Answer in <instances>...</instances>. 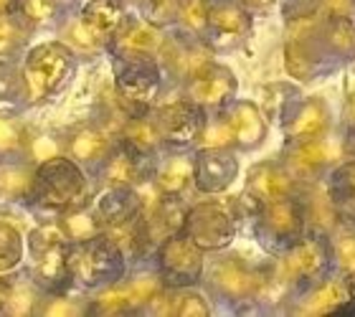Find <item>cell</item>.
I'll use <instances>...</instances> for the list:
<instances>
[{
  "instance_id": "cell-41",
  "label": "cell",
  "mask_w": 355,
  "mask_h": 317,
  "mask_svg": "<svg viewBox=\"0 0 355 317\" xmlns=\"http://www.w3.org/2000/svg\"><path fill=\"white\" fill-rule=\"evenodd\" d=\"M198 142H200V148H231V145H234V132H231L229 119L206 117V125H203V132H200Z\"/></svg>"
},
{
  "instance_id": "cell-15",
  "label": "cell",
  "mask_w": 355,
  "mask_h": 317,
  "mask_svg": "<svg viewBox=\"0 0 355 317\" xmlns=\"http://www.w3.org/2000/svg\"><path fill=\"white\" fill-rule=\"evenodd\" d=\"M33 257V269H31V280L38 287L49 292H64L71 284V274H69V241L53 243L49 249L31 254Z\"/></svg>"
},
{
  "instance_id": "cell-7",
  "label": "cell",
  "mask_w": 355,
  "mask_h": 317,
  "mask_svg": "<svg viewBox=\"0 0 355 317\" xmlns=\"http://www.w3.org/2000/svg\"><path fill=\"white\" fill-rule=\"evenodd\" d=\"M150 114L155 119L160 142L171 145V148H185V145L198 142L203 125H206V112L193 99L163 104V107H157Z\"/></svg>"
},
{
  "instance_id": "cell-20",
  "label": "cell",
  "mask_w": 355,
  "mask_h": 317,
  "mask_svg": "<svg viewBox=\"0 0 355 317\" xmlns=\"http://www.w3.org/2000/svg\"><path fill=\"white\" fill-rule=\"evenodd\" d=\"M234 132V145L241 148H257L266 135V119L264 112L257 107L254 102H236L226 114Z\"/></svg>"
},
{
  "instance_id": "cell-40",
  "label": "cell",
  "mask_w": 355,
  "mask_h": 317,
  "mask_svg": "<svg viewBox=\"0 0 355 317\" xmlns=\"http://www.w3.org/2000/svg\"><path fill=\"white\" fill-rule=\"evenodd\" d=\"M208 6H211V0H180V3H178V10H175L178 21L183 23L185 31L198 33V31L206 28Z\"/></svg>"
},
{
  "instance_id": "cell-34",
  "label": "cell",
  "mask_w": 355,
  "mask_h": 317,
  "mask_svg": "<svg viewBox=\"0 0 355 317\" xmlns=\"http://www.w3.org/2000/svg\"><path fill=\"white\" fill-rule=\"evenodd\" d=\"M38 315H51V317H74V315H89V300H76V297L64 292H49L44 295L41 310Z\"/></svg>"
},
{
  "instance_id": "cell-4",
  "label": "cell",
  "mask_w": 355,
  "mask_h": 317,
  "mask_svg": "<svg viewBox=\"0 0 355 317\" xmlns=\"http://www.w3.org/2000/svg\"><path fill=\"white\" fill-rule=\"evenodd\" d=\"M180 234H185L200 251L226 249L236 237V216L218 200H203L185 211Z\"/></svg>"
},
{
  "instance_id": "cell-17",
  "label": "cell",
  "mask_w": 355,
  "mask_h": 317,
  "mask_svg": "<svg viewBox=\"0 0 355 317\" xmlns=\"http://www.w3.org/2000/svg\"><path fill=\"white\" fill-rule=\"evenodd\" d=\"M289 193H292V175L279 162H259L249 170L246 196L259 208L264 203H272V200L287 198Z\"/></svg>"
},
{
  "instance_id": "cell-16",
  "label": "cell",
  "mask_w": 355,
  "mask_h": 317,
  "mask_svg": "<svg viewBox=\"0 0 355 317\" xmlns=\"http://www.w3.org/2000/svg\"><path fill=\"white\" fill-rule=\"evenodd\" d=\"M302 211H300V206L289 196L261 206L259 229L266 241H284V239L297 241L300 231H302Z\"/></svg>"
},
{
  "instance_id": "cell-12",
  "label": "cell",
  "mask_w": 355,
  "mask_h": 317,
  "mask_svg": "<svg viewBox=\"0 0 355 317\" xmlns=\"http://www.w3.org/2000/svg\"><path fill=\"white\" fill-rule=\"evenodd\" d=\"M236 94V76L231 74V69L208 61L188 79V96L193 102L206 107H221L231 102V96Z\"/></svg>"
},
{
  "instance_id": "cell-42",
  "label": "cell",
  "mask_w": 355,
  "mask_h": 317,
  "mask_svg": "<svg viewBox=\"0 0 355 317\" xmlns=\"http://www.w3.org/2000/svg\"><path fill=\"white\" fill-rule=\"evenodd\" d=\"M64 241H69L67 231H64L61 221L56 219V221H44L41 226H36V229L31 231L28 249L31 254H36V251H44L49 246H53V243H64Z\"/></svg>"
},
{
  "instance_id": "cell-38",
  "label": "cell",
  "mask_w": 355,
  "mask_h": 317,
  "mask_svg": "<svg viewBox=\"0 0 355 317\" xmlns=\"http://www.w3.org/2000/svg\"><path fill=\"white\" fill-rule=\"evenodd\" d=\"M8 99H23V76L13 56H0V102Z\"/></svg>"
},
{
  "instance_id": "cell-1",
  "label": "cell",
  "mask_w": 355,
  "mask_h": 317,
  "mask_svg": "<svg viewBox=\"0 0 355 317\" xmlns=\"http://www.w3.org/2000/svg\"><path fill=\"white\" fill-rule=\"evenodd\" d=\"M74 56L64 41H46L33 46L21 64L23 99L28 104H41L59 94L74 74Z\"/></svg>"
},
{
  "instance_id": "cell-22",
  "label": "cell",
  "mask_w": 355,
  "mask_h": 317,
  "mask_svg": "<svg viewBox=\"0 0 355 317\" xmlns=\"http://www.w3.org/2000/svg\"><path fill=\"white\" fill-rule=\"evenodd\" d=\"M206 28H211L223 41H239V38H244L246 28H249V15L241 3L218 0V3L208 6Z\"/></svg>"
},
{
  "instance_id": "cell-13",
  "label": "cell",
  "mask_w": 355,
  "mask_h": 317,
  "mask_svg": "<svg viewBox=\"0 0 355 317\" xmlns=\"http://www.w3.org/2000/svg\"><path fill=\"white\" fill-rule=\"evenodd\" d=\"M114 145V135L102 127L99 122H84V125L71 127L64 135V155H69L79 165H99L110 155Z\"/></svg>"
},
{
  "instance_id": "cell-43",
  "label": "cell",
  "mask_w": 355,
  "mask_h": 317,
  "mask_svg": "<svg viewBox=\"0 0 355 317\" xmlns=\"http://www.w3.org/2000/svg\"><path fill=\"white\" fill-rule=\"evenodd\" d=\"M350 3H353V0H322V8H327V10L335 15H345Z\"/></svg>"
},
{
  "instance_id": "cell-35",
  "label": "cell",
  "mask_w": 355,
  "mask_h": 317,
  "mask_svg": "<svg viewBox=\"0 0 355 317\" xmlns=\"http://www.w3.org/2000/svg\"><path fill=\"white\" fill-rule=\"evenodd\" d=\"M325 160H327L325 145L320 140H315V137H302V140L297 142V148L289 153V162L300 173H310V170L320 168Z\"/></svg>"
},
{
  "instance_id": "cell-28",
  "label": "cell",
  "mask_w": 355,
  "mask_h": 317,
  "mask_svg": "<svg viewBox=\"0 0 355 317\" xmlns=\"http://www.w3.org/2000/svg\"><path fill=\"white\" fill-rule=\"evenodd\" d=\"M193 180V160L175 155L163 162V168L155 173V191L163 196H180Z\"/></svg>"
},
{
  "instance_id": "cell-29",
  "label": "cell",
  "mask_w": 355,
  "mask_h": 317,
  "mask_svg": "<svg viewBox=\"0 0 355 317\" xmlns=\"http://www.w3.org/2000/svg\"><path fill=\"white\" fill-rule=\"evenodd\" d=\"M33 26L23 21L15 13V8L0 10V56H15L23 46L28 44Z\"/></svg>"
},
{
  "instance_id": "cell-23",
  "label": "cell",
  "mask_w": 355,
  "mask_h": 317,
  "mask_svg": "<svg viewBox=\"0 0 355 317\" xmlns=\"http://www.w3.org/2000/svg\"><path fill=\"white\" fill-rule=\"evenodd\" d=\"M117 140L132 145L135 150L140 153H148L153 155L163 142H160V135H157L155 119L150 112H140V114H132V117L125 119V125L119 127Z\"/></svg>"
},
{
  "instance_id": "cell-19",
  "label": "cell",
  "mask_w": 355,
  "mask_h": 317,
  "mask_svg": "<svg viewBox=\"0 0 355 317\" xmlns=\"http://www.w3.org/2000/svg\"><path fill=\"white\" fill-rule=\"evenodd\" d=\"M36 180V162L23 155L0 157V198L13 203H31Z\"/></svg>"
},
{
  "instance_id": "cell-37",
  "label": "cell",
  "mask_w": 355,
  "mask_h": 317,
  "mask_svg": "<svg viewBox=\"0 0 355 317\" xmlns=\"http://www.w3.org/2000/svg\"><path fill=\"white\" fill-rule=\"evenodd\" d=\"M64 155V137L53 132H44V135H31L28 148H26V157L36 162H46L51 157Z\"/></svg>"
},
{
  "instance_id": "cell-49",
  "label": "cell",
  "mask_w": 355,
  "mask_h": 317,
  "mask_svg": "<svg viewBox=\"0 0 355 317\" xmlns=\"http://www.w3.org/2000/svg\"><path fill=\"white\" fill-rule=\"evenodd\" d=\"M59 3H64V0H59Z\"/></svg>"
},
{
  "instance_id": "cell-33",
  "label": "cell",
  "mask_w": 355,
  "mask_h": 317,
  "mask_svg": "<svg viewBox=\"0 0 355 317\" xmlns=\"http://www.w3.org/2000/svg\"><path fill=\"white\" fill-rule=\"evenodd\" d=\"M23 259L21 231L13 223L0 221V274H10Z\"/></svg>"
},
{
  "instance_id": "cell-18",
  "label": "cell",
  "mask_w": 355,
  "mask_h": 317,
  "mask_svg": "<svg viewBox=\"0 0 355 317\" xmlns=\"http://www.w3.org/2000/svg\"><path fill=\"white\" fill-rule=\"evenodd\" d=\"M94 214L99 216L102 226H114L127 219H135L142 208V193L137 188H127V185H107L94 200H89Z\"/></svg>"
},
{
  "instance_id": "cell-46",
  "label": "cell",
  "mask_w": 355,
  "mask_h": 317,
  "mask_svg": "<svg viewBox=\"0 0 355 317\" xmlns=\"http://www.w3.org/2000/svg\"><path fill=\"white\" fill-rule=\"evenodd\" d=\"M345 175H348V180H345V183H348L350 188H355V162L350 165L348 170H345Z\"/></svg>"
},
{
  "instance_id": "cell-47",
  "label": "cell",
  "mask_w": 355,
  "mask_h": 317,
  "mask_svg": "<svg viewBox=\"0 0 355 317\" xmlns=\"http://www.w3.org/2000/svg\"><path fill=\"white\" fill-rule=\"evenodd\" d=\"M15 0H0V10H8V8H13Z\"/></svg>"
},
{
  "instance_id": "cell-8",
  "label": "cell",
  "mask_w": 355,
  "mask_h": 317,
  "mask_svg": "<svg viewBox=\"0 0 355 317\" xmlns=\"http://www.w3.org/2000/svg\"><path fill=\"white\" fill-rule=\"evenodd\" d=\"M163 31L142 15H127L117 26V31L107 38L114 59H157L163 46Z\"/></svg>"
},
{
  "instance_id": "cell-6",
  "label": "cell",
  "mask_w": 355,
  "mask_h": 317,
  "mask_svg": "<svg viewBox=\"0 0 355 317\" xmlns=\"http://www.w3.org/2000/svg\"><path fill=\"white\" fill-rule=\"evenodd\" d=\"M160 69L155 59H117L114 61V92L132 110L148 112L160 94Z\"/></svg>"
},
{
  "instance_id": "cell-21",
  "label": "cell",
  "mask_w": 355,
  "mask_h": 317,
  "mask_svg": "<svg viewBox=\"0 0 355 317\" xmlns=\"http://www.w3.org/2000/svg\"><path fill=\"white\" fill-rule=\"evenodd\" d=\"M150 310L157 315H173V317H203L211 315L206 297L193 292L191 287H171L163 289L160 295L148 305Z\"/></svg>"
},
{
  "instance_id": "cell-36",
  "label": "cell",
  "mask_w": 355,
  "mask_h": 317,
  "mask_svg": "<svg viewBox=\"0 0 355 317\" xmlns=\"http://www.w3.org/2000/svg\"><path fill=\"white\" fill-rule=\"evenodd\" d=\"M59 0H15L13 3L15 13L33 28L51 23L56 18V13H59Z\"/></svg>"
},
{
  "instance_id": "cell-25",
  "label": "cell",
  "mask_w": 355,
  "mask_h": 317,
  "mask_svg": "<svg viewBox=\"0 0 355 317\" xmlns=\"http://www.w3.org/2000/svg\"><path fill=\"white\" fill-rule=\"evenodd\" d=\"M82 18L89 28L96 31L107 41L125 18V3L122 0H87V6L82 8Z\"/></svg>"
},
{
  "instance_id": "cell-27",
  "label": "cell",
  "mask_w": 355,
  "mask_h": 317,
  "mask_svg": "<svg viewBox=\"0 0 355 317\" xmlns=\"http://www.w3.org/2000/svg\"><path fill=\"white\" fill-rule=\"evenodd\" d=\"M59 221L67 231V239L69 241H87V239L96 237V234H102L104 226L99 221V216L94 214V208L92 203H82V206H74L59 214Z\"/></svg>"
},
{
  "instance_id": "cell-39",
  "label": "cell",
  "mask_w": 355,
  "mask_h": 317,
  "mask_svg": "<svg viewBox=\"0 0 355 317\" xmlns=\"http://www.w3.org/2000/svg\"><path fill=\"white\" fill-rule=\"evenodd\" d=\"M343 300H345V287H343L340 282H327L325 287L318 289V292L307 300L302 312H307V315H320V312H325V310H333L335 305H340Z\"/></svg>"
},
{
  "instance_id": "cell-32",
  "label": "cell",
  "mask_w": 355,
  "mask_h": 317,
  "mask_svg": "<svg viewBox=\"0 0 355 317\" xmlns=\"http://www.w3.org/2000/svg\"><path fill=\"white\" fill-rule=\"evenodd\" d=\"M61 41H64L74 53H82V56H94V53H99L104 46H107V41L84 23L82 15H79L76 21L67 23Z\"/></svg>"
},
{
  "instance_id": "cell-48",
  "label": "cell",
  "mask_w": 355,
  "mask_h": 317,
  "mask_svg": "<svg viewBox=\"0 0 355 317\" xmlns=\"http://www.w3.org/2000/svg\"><path fill=\"white\" fill-rule=\"evenodd\" d=\"M350 153L355 155V135H353V142H350Z\"/></svg>"
},
{
  "instance_id": "cell-9",
  "label": "cell",
  "mask_w": 355,
  "mask_h": 317,
  "mask_svg": "<svg viewBox=\"0 0 355 317\" xmlns=\"http://www.w3.org/2000/svg\"><path fill=\"white\" fill-rule=\"evenodd\" d=\"M150 175V155L135 150L122 140H114L110 155L99 162V178L104 185H127V188H137V185Z\"/></svg>"
},
{
  "instance_id": "cell-24",
  "label": "cell",
  "mask_w": 355,
  "mask_h": 317,
  "mask_svg": "<svg viewBox=\"0 0 355 317\" xmlns=\"http://www.w3.org/2000/svg\"><path fill=\"white\" fill-rule=\"evenodd\" d=\"M44 295L46 292L31 277H13L10 289H8L3 315H15V317L38 315L41 302H44Z\"/></svg>"
},
{
  "instance_id": "cell-11",
  "label": "cell",
  "mask_w": 355,
  "mask_h": 317,
  "mask_svg": "<svg viewBox=\"0 0 355 317\" xmlns=\"http://www.w3.org/2000/svg\"><path fill=\"white\" fill-rule=\"evenodd\" d=\"M239 175V160L229 148H200L193 160V180L203 193H223Z\"/></svg>"
},
{
  "instance_id": "cell-45",
  "label": "cell",
  "mask_w": 355,
  "mask_h": 317,
  "mask_svg": "<svg viewBox=\"0 0 355 317\" xmlns=\"http://www.w3.org/2000/svg\"><path fill=\"white\" fill-rule=\"evenodd\" d=\"M239 3L249 8H269V6H274L277 0H239Z\"/></svg>"
},
{
  "instance_id": "cell-2",
  "label": "cell",
  "mask_w": 355,
  "mask_h": 317,
  "mask_svg": "<svg viewBox=\"0 0 355 317\" xmlns=\"http://www.w3.org/2000/svg\"><path fill=\"white\" fill-rule=\"evenodd\" d=\"M87 200L89 183L79 162H74L69 155H59L36 165V180H33V196H31L33 206L51 214H64Z\"/></svg>"
},
{
  "instance_id": "cell-31",
  "label": "cell",
  "mask_w": 355,
  "mask_h": 317,
  "mask_svg": "<svg viewBox=\"0 0 355 317\" xmlns=\"http://www.w3.org/2000/svg\"><path fill=\"white\" fill-rule=\"evenodd\" d=\"M327 125V114H325V107L315 99L310 102H304L300 110L289 117L287 122V132L295 137V140H302V137H315V135Z\"/></svg>"
},
{
  "instance_id": "cell-10",
  "label": "cell",
  "mask_w": 355,
  "mask_h": 317,
  "mask_svg": "<svg viewBox=\"0 0 355 317\" xmlns=\"http://www.w3.org/2000/svg\"><path fill=\"white\" fill-rule=\"evenodd\" d=\"M208 282L211 287L223 297L244 300L259 292L261 277L239 257H221L208 266Z\"/></svg>"
},
{
  "instance_id": "cell-5",
  "label": "cell",
  "mask_w": 355,
  "mask_h": 317,
  "mask_svg": "<svg viewBox=\"0 0 355 317\" xmlns=\"http://www.w3.org/2000/svg\"><path fill=\"white\" fill-rule=\"evenodd\" d=\"M203 272V251L185 234L178 231L157 243V274L165 287H193Z\"/></svg>"
},
{
  "instance_id": "cell-14",
  "label": "cell",
  "mask_w": 355,
  "mask_h": 317,
  "mask_svg": "<svg viewBox=\"0 0 355 317\" xmlns=\"http://www.w3.org/2000/svg\"><path fill=\"white\" fill-rule=\"evenodd\" d=\"M165 69L171 71L178 79H191L196 71H198L203 64H208V49L203 46V41L191 33H178V36H165L163 46H160V53Z\"/></svg>"
},
{
  "instance_id": "cell-30",
  "label": "cell",
  "mask_w": 355,
  "mask_h": 317,
  "mask_svg": "<svg viewBox=\"0 0 355 317\" xmlns=\"http://www.w3.org/2000/svg\"><path fill=\"white\" fill-rule=\"evenodd\" d=\"M28 140L31 132L28 127L23 125V119L0 110V157L26 155Z\"/></svg>"
},
{
  "instance_id": "cell-26",
  "label": "cell",
  "mask_w": 355,
  "mask_h": 317,
  "mask_svg": "<svg viewBox=\"0 0 355 317\" xmlns=\"http://www.w3.org/2000/svg\"><path fill=\"white\" fill-rule=\"evenodd\" d=\"M325 264V254L315 241H295V246L282 259V277L297 280V277H310Z\"/></svg>"
},
{
  "instance_id": "cell-3",
  "label": "cell",
  "mask_w": 355,
  "mask_h": 317,
  "mask_svg": "<svg viewBox=\"0 0 355 317\" xmlns=\"http://www.w3.org/2000/svg\"><path fill=\"white\" fill-rule=\"evenodd\" d=\"M127 257L110 241L107 234H96L87 241H69V274L71 284L84 289H102L125 277Z\"/></svg>"
},
{
  "instance_id": "cell-44",
  "label": "cell",
  "mask_w": 355,
  "mask_h": 317,
  "mask_svg": "<svg viewBox=\"0 0 355 317\" xmlns=\"http://www.w3.org/2000/svg\"><path fill=\"white\" fill-rule=\"evenodd\" d=\"M10 282H13V274H0V312H3V307H6Z\"/></svg>"
}]
</instances>
